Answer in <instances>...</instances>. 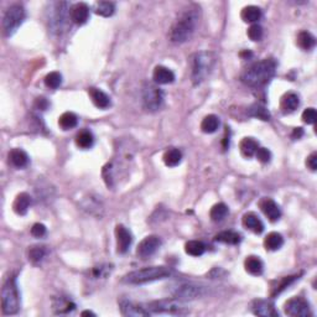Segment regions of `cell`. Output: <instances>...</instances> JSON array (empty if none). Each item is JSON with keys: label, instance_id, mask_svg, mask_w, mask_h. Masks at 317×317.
Instances as JSON below:
<instances>
[{"label": "cell", "instance_id": "cell-35", "mask_svg": "<svg viewBox=\"0 0 317 317\" xmlns=\"http://www.w3.org/2000/svg\"><path fill=\"white\" fill-rule=\"evenodd\" d=\"M76 305L67 297H60L53 302V310L56 314H67L71 312L72 310H74Z\"/></svg>", "mask_w": 317, "mask_h": 317}, {"label": "cell", "instance_id": "cell-13", "mask_svg": "<svg viewBox=\"0 0 317 317\" xmlns=\"http://www.w3.org/2000/svg\"><path fill=\"white\" fill-rule=\"evenodd\" d=\"M115 237L116 250H118V253H127L133 243V235L130 233V230L128 228H125L123 225H118L115 227Z\"/></svg>", "mask_w": 317, "mask_h": 317}, {"label": "cell", "instance_id": "cell-22", "mask_svg": "<svg viewBox=\"0 0 317 317\" xmlns=\"http://www.w3.org/2000/svg\"><path fill=\"white\" fill-rule=\"evenodd\" d=\"M66 3H56L55 6V13H53L52 18H51V25H52L53 30H56L57 32L61 31L64 29L65 20H66V10L62 9V6H65Z\"/></svg>", "mask_w": 317, "mask_h": 317}, {"label": "cell", "instance_id": "cell-4", "mask_svg": "<svg viewBox=\"0 0 317 317\" xmlns=\"http://www.w3.org/2000/svg\"><path fill=\"white\" fill-rule=\"evenodd\" d=\"M216 55L211 51H201L192 56L191 78L193 85H200L211 74L216 66Z\"/></svg>", "mask_w": 317, "mask_h": 317}, {"label": "cell", "instance_id": "cell-10", "mask_svg": "<svg viewBox=\"0 0 317 317\" xmlns=\"http://www.w3.org/2000/svg\"><path fill=\"white\" fill-rule=\"evenodd\" d=\"M160 247H161V239L158 235H148L139 243L136 254L141 259H148L158 251Z\"/></svg>", "mask_w": 317, "mask_h": 317}, {"label": "cell", "instance_id": "cell-41", "mask_svg": "<svg viewBox=\"0 0 317 317\" xmlns=\"http://www.w3.org/2000/svg\"><path fill=\"white\" fill-rule=\"evenodd\" d=\"M62 83V76L60 72H50L47 76L45 77V85L46 87L51 88V90H57Z\"/></svg>", "mask_w": 317, "mask_h": 317}, {"label": "cell", "instance_id": "cell-7", "mask_svg": "<svg viewBox=\"0 0 317 317\" xmlns=\"http://www.w3.org/2000/svg\"><path fill=\"white\" fill-rule=\"evenodd\" d=\"M25 16H26V13H25L24 6L20 5V4H14V5H11L10 8L6 10L5 15H4V34H5L6 36H11V35L18 30V27L24 23Z\"/></svg>", "mask_w": 317, "mask_h": 317}, {"label": "cell", "instance_id": "cell-40", "mask_svg": "<svg viewBox=\"0 0 317 317\" xmlns=\"http://www.w3.org/2000/svg\"><path fill=\"white\" fill-rule=\"evenodd\" d=\"M297 279H299V275H293V276L283 277V279L277 283V285L272 289V296H276L279 295V294H281L286 288H288V286H290L291 284H293L295 280H297Z\"/></svg>", "mask_w": 317, "mask_h": 317}, {"label": "cell", "instance_id": "cell-37", "mask_svg": "<svg viewBox=\"0 0 317 317\" xmlns=\"http://www.w3.org/2000/svg\"><path fill=\"white\" fill-rule=\"evenodd\" d=\"M228 214V207L227 204H214L211 208V212H209V217L213 222H221L223 218H226V216Z\"/></svg>", "mask_w": 317, "mask_h": 317}, {"label": "cell", "instance_id": "cell-29", "mask_svg": "<svg viewBox=\"0 0 317 317\" xmlns=\"http://www.w3.org/2000/svg\"><path fill=\"white\" fill-rule=\"evenodd\" d=\"M241 16L242 19H243V22L256 23L262 18V10H260V8H258V6L255 5H249L246 6V8L242 10Z\"/></svg>", "mask_w": 317, "mask_h": 317}, {"label": "cell", "instance_id": "cell-34", "mask_svg": "<svg viewBox=\"0 0 317 317\" xmlns=\"http://www.w3.org/2000/svg\"><path fill=\"white\" fill-rule=\"evenodd\" d=\"M115 11V4L112 1H98L94 4V13L99 16L109 18Z\"/></svg>", "mask_w": 317, "mask_h": 317}, {"label": "cell", "instance_id": "cell-15", "mask_svg": "<svg viewBox=\"0 0 317 317\" xmlns=\"http://www.w3.org/2000/svg\"><path fill=\"white\" fill-rule=\"evenodd\" d=\"M259 206L262 208L263 213L268 217V220L270 222H276L281 217L280 207L277 206L276 202L274 200H272V198H264V200H262Z\"/></svg>", "mask_w": 317, "mask_h": 317}, {"label": "cell", "instance_id": "cell-8", "mask_svg": "<svg viewBox=\"0 0 317 317\" xmlns=\"http://www.w3.org/2000/svg\"><path fill=\"white\" fill-rule=\"evenodd\" d=\"M143 102L148 111H158L164 103V92L154 83H146L143 88Z\"/></svg>", "mask_w": 317, "mask_h": 317}, {"label": "cell", "instance_id": "cell-26", "mask_svg": "<svg viewBox=\"0 0 317 317\" xmlns=\"http://www.w3.org/2000/svg\"><path fill=\"white\" fill-rule=\"evenodd\" d=\"M284 244V238L280 233L277 232H272L265 237L264 239V246L267 250H277L280 249Z\"/></svg>", "mask_w": 317, "mask_h": 317}, {"label": "cell", "instance_id": "cell-36", "mask_svg": "<svg viewBox=\"0 0 317 317\" xmlns=\"http://www.w3.org/2000/svg\"><path fill=\"white\" fill-rule=\"evenodd\" d=\"M206 250V246L201 241H190L185 244V251L188 255L201 256Z\"/></svg>", "mask_w": 317, "mask_h": 317}, {"label": "cell", "instance_id": "cell-27", "mask_svg": "<svg viewBox=\"0 0 317 317\" xmlns=\"http://www.w3.org/2000/svg\"><path fill=\"white\" fill-rule=\"evenodd\" d=\"M258 148H259V144L256 140H254L253 137H244L239 144L242 155L246 156V158H251V156L255 155Z\"/></svg>", "mask_w": 317, "mask_h": 317}, {"label": "cell", "instance_id": "cell-32", "mask_svg": "<svg viewBox=\"0 0 317 317\" xmlns=\"http://www.w3.org/2000/svg\"><path fill=\"white\" fill-rule=\"evenodd\" d=\"M182 160V153L179 149L171 148L164 154V162L166 166L175 167L180 164Z\"/></svg>", "mask_w": 317, "mask_h": 317}, {"label": "cell", "instance_id": "cell-19", "mask_svg": "<svg viewBox=\"0 0 317 317\" xmlns=\"http://www.w3.org/2000/svg\"><path fill=\"white\" fill-rule=\"evenodd\" d=\"M243 226L247 229L251 230L255 234H260L264 230V223L262 222L259 217L253 212H249L243 216Z\"/></svg>", "mask_w": 317, "mask_h": 317}, {"label": "cell", "instance_id": "cell-31", "mask_svg": "<svg viewBox=\"0 0 317 317\" xmlns=\"http://www.w3.org/2000/svg\"><path fill=\"white\" fill-rule=\"evenodd\" d=\"M77 124H78V118L72 112H66L58 118V125L64 130L73 129L77 127Z\"/></svg>", "mask_w": 317, "mask_h": 317}, {"label": "cell", "instance_id": "cell-3", "mask_svg": "<svg viewBox=\"0 0 317 317\" xmlns=\"http://www.w3.org/2000/svg\"><path fill=\"white\" fill-rule=\"evenodd\" d=\"M174 274V270L167 267H148L128 272L122 279L123 283L132 285H141V284L151 283V281L167 279Z\"/></svg>", "mask_w": 317, "mask_h": 317}, {"label": "cell", "instance_id": "cell-23", "mask_svg": "<svg viewBox=\"0 0 317 317\" xmlns=\"http://www.w3.org/2000/svg\"><path fill=\"white\" fill-rule=\"evenodd\" d=\"M9 161L11 162V165L18 169H23V167L27 166L29 164V156L22 149H13L9 153Z\"/></svg>", "mask_w": 317, "mask_h": 317}, {"label": "cell", "instance_id": "cell-9", "mask_svg": "<svg viewBox=\"0 0 317 317\" xmlns=\"http://www.w3.org/2000/svg\"><path fill=\"white\" fill-rule=\"evenodd\" d=\"M285 314L293 317H307L311 315L310 305L302 297H293L285 302Z\"/></svg>", "mask_w": 317, "mask_h": 317}, {"label": "cell", "instance_id": "cell-12", "mask_svg": "<svg viewBox=\"0 0 317 317\" xmlns=\"http://www.w3.org/2000/svg\"><path fill=\"white\" fill-rule=\"evenodd\" d=\"M119 309L123 316H135V317H146L149 316V311L144 305L135 304L127 299L119 300Z\"/></svg>", "mask_w": 317, "mask_h": 317}, {"label": "cell", "instance_id": "cell-28", "mask_svg": "<svg viewBox=\"0 0 317 317\" xmlns=\"http://www.w3.org/2000/svg\"><path fill=\"white\" fill-rule=\"evenodd\" d=\"M218 127H220V118L214 114L204 116L201 123V130L206 134H212V133L217 132Z\"/></svg>", "mask_w": 317, "mask_h": 317}, {"label": "cell", "instance_id": "cell-25", "mask_svg": "<svg viewBox=\"0 0 317 317\" xmlns=\"http://www.w3.org/2000/svg\"><path fill=\"white\" fill-rule=\"evenodd\" d=\"M214 241L220 242V243L235 246V244L241 243L242 235L237 232H233V230H225V232L218 233V234L214 237Z\"/></svg>", "mask_w": 317, "mask_h": 317}, {"label": "cell", "instance_id": "cell-5", "mask_svg": "<svg viewBox=\"0 0 317 317\" xmlns=\"http://www.w3.org/2000/svg\"><path fill=\"white\" fill-rule=\"evenodd\" d=\"M149 314H165L175 315V316H183L190 314V309L183 304L182 300L179 299H165L158 301H151L144 304Z\"/></svg>", "mask_w": 317, "mask_h": 317}, {"label": "cell", "instance_id": "cell-43", "mask_svg": "<svg viewBox=\"0 0 317 317\" xmlns=\"http://www.w3.org/2000/svg\"><path fill=\"white\" fill-rule=\"evenodd\" d=\"M302 120L306 124H315L317 120V113L315 108H307L305 109L302 113Z\"/></svg>", "mask_w": 317, "mask_h": 317}, {"label": "cell", "instance_id": "cell-1", "mask_svg": "<svg viewBox=\"0 0 317 317\" xmlns=\"http://www.w3.org/2000/svg\"><path fill=\"white\" fill-rule=\"evenodd\" d=\"M200 20V8L195 4L183 9L170 29V40L175 44L186 43L195 32Z\"/></svg>", "mask_w": 317, "mask_h": 317}, {"label": "cell", "instance_id": "cell-49", "mask_svg": "<svg viewBox=\"0 0 317 317\" xmlns=\"http://www.w3.org/2000/svg\"><path fill=\"white\" fill-rule=\"evenodd\" d=\"M81 315H82V316H95L94 312L92 311H83Z\"/></svg>", "mask_w": 317, "mask_h": 317}, {"label": "cell", "instance_id": "cell-14", "mask_svg": "<svg viewBox=\"0 0 317 317\" xmlns=\"http://www.w3.org/2000/svg\"><path fill=\"white\" fill-rule=\"evenodd\" d=\"M251 311L256 316L262 317H277L279 312L275 310L274 305L268 300H254L251 304Z\"/></svg>", "mask_w": 317, "mask_h": 317}, {"label": "cell", "instance_id": "cell-6", "mask_svg": "<svg viewBox=\"0 0 317 317\" xmlns=\"http://www.w3.org/2000/svg\"><path fill=\"white\" fill-rule=\"evenodd\" d=\"M20 307V295L14 276H9L1 289V310L4 315H14Z\"/></svg>", "mask_w": 317, "mask_h": 317}, {"label": "cell", "instance_id": "cell-30", "mask_svg": "<svg viewBox=\"0 0 317 317\" xmlns=\"http://www.w3.org/2000/svg\"><path fill=\"white\" fill-rule=\"evenodd\" d=\"M93 143H94V136H93V134L90 130H82V132H79L77 134L76 144L78 148L86 150V149L92 148Z\"/></svg>", "mask_w": 317, "mask_h": 317}, {"label": "cell", "instance_id": "cell-24", "mask_svg": "<svg viewBox=\"0 0 317 317\" xmlns=\"http://www.w3.org/2000/svg\"><path fill=\"white\" fill-rule=\"evenodd\" d=\"M244 268H246V270L249 274L254 275V276H259L264 272V264H263V262L258 256L254 255L247 258L246 262H244Z\"/></svg>", "mask_w": 317, "mask_h": 317}, {"label": "cell", "instance_id": "cell-38", "mask_svg": "<svg viewBox=\"0 0 317 317\" xmlns=\"http://www.w3.org/2000/svg\"><path fill=\"white\" fill-rule=\"evenodd\" d=\"M248 114L250 116H254V118L262 119V120H270V113L265 107L260 106V104H253L250 108L248 109Z\"/></svg>", "mask_w": 317, "mask_h": 317}, {"label": "cell", "instance_id": "cell-33", "mask_svg": "<svg viewBox=\"0 0 317 317\" xmlns=\"http://www.w3.org/2000/svg\"><path fill=\"white\" fill-rule=\"evenodd\" d=\"M297 45L302 50H311L316 45V37L309 31H301L297 35Z\"/></svg>", "mask_w": 317, "mask_h": 317}, {"label": "cell", "instance_id": "cell-21", "mask_svg": "<svg viewBox=\"0 0 317 317\" xmlns=\"http://www.w3.org/2000/svg\"><path fill=\"white\" fill-rule=\"evenodd\" d=\"M88 93H90V97L91 99H92L93 104H94L97 108L107 109L111 106V98H109L103 91L92 87L88 90Z\"/></svg>", "mask_w": 317, "mask_h": 317}, {"label": "cell", "instance_id": "cell-48", "mask_svg": "<svg viewBox=\"0 0 317 317\" xmlns=\"http://www.w3.org/2000/svg\"><path fill=\"white\" fill-rule=\"evenodd\" d=\"M302 135H304V130H302V128H295L293 134H291V136H293V139H300Z\"/></svg>", "mask_w": 317, "mask_h": 317}, {"label": "cell", "instance_id": "cell-2", "mask_svg": "<svg viewBox=\"0 0 317 317\" xmlns=\"http://www.w3.org/2000/svg\"><path fill=\"white\" fill-rule=\"evenodd\" d=\"M276 72V62L272 58H264L262 61L251 65L242 76V81L253 88L264 87Z\"/></svg>", "mask_w": 317, "mask_h": 317}, {"label": "cell", "instance_id": "cell-17", "mask_svg": "<svg viewBox=\"0 0 317 317\" xmlns=\"http://www.w3.org/2000/svg\"><path fill=\"white\" fill-rule=\"evenodd\" d=\"M153 79L156 85H169L175 81V73L164 66H156L154 69Z\"/></svg>", "mask_w": 317, "mask_h": 317}, {"label": "cell", "instance_id": "cell-46", "mask_svg": "<svg viewBox=\"0 0 317 317\" xmlns=\"http://www.w3.org/2000/svg\"><path fill=\"white\" fill-rule=\"evenodd\" d=\"M306 165L311 171H316L317 170V153H312L311 155L307 158Z\"/></svg>", "mask_w": 317, "mask_h": 317}, {"label": "cell", "instance_id": "cell-44", "mask_svg": "<svg viewBox=\"0 0 317 317\" xmlns=\"http://www.w3.org/2000/svg\"><path fill=\"white\" fill-rule=\"evenodd\" d=\"M255 156L263 164H268V162L272 160V153H270V150H268L267 148H258Z\"/></svg>", "mask_w": 317, "mask_h": 317}, {"label": "cell", "instance_id": "cell-20", "mask_svg": "<svg viewBox=\"0 0 317 317\" xmlns=\"http://www.w3.org/2000/svg\"><path fill=\"white\" fill-rule=\"evenodd\" d=\"M30 204H31V197H30L29 193L22 192L19 193L15 197V200H14L13 209L19 216H24L29 211Z\"/></svg>", "mask_w": 317, "mask_h": 317}, {"label": "cell", "instance_id": "cell-47", "mask_svg": "<svg viewBox=\"0 0 317 317\" xmlns=\"http://www.w3.org/2000/svg\"><path fill=\"white\" fill-rule=\"evenodd\" d=\"M47 107H48V102L46 98L44 97L36 98V101H35V108L40 109V111H45V109H47Z\"/></svg>", "mask_w": 317, "mask_h": 317}, {"label": "cell", "instance_id": "cell-11", "mask_svg": "<svg viewBox=\"0 0 317 317\" xmlns=\"http://www.w3.org/2000/svg\"><path fill=\"white\" fill-rule=\"evenodd\" d=\"M172 294L179 300H193L204 296V289L195 284H181L174 289Z\"/></svg>", "mask_w": 317, "mask_h": 317}, {"label": "cell", "instance_id": "cell-16", "mask_svg": "<svg viewBox=\"0 0 317 317\" xmlns=\"http://www.w3.org/2000/svg\"><path fill=\"white\" fill-rule=\"evenodd\" d=\"M71 20L77 25H83L90 18V6L86 3H77L69 10Z\"/></svg>", "mask_w": 317, "mask_h": 317}, {"label": "cell", "instance_id": "cell-42", "mask_svg": "<svg viewBox=\"0 0 317 317\" xmlns=\"http://www.w3.org/2000/svg\"><path fill=\"white\" fill-rule=\"evenodd\" d=\"M263 34H264V31H263V27L259 24H253L248 29V37L251 41H260Z\"/></svg>", "mask_w": 317, "mask_h": 317}, {"label": "cell", "instance_id": "cell-39", "mask_svg": "<svg viewBox=\"0 0 317 317\" xmlns=\"http://www.w3.org/2000/svg\"><path fill=\"white\" fill-rule=\"evenodd\" d=\"M47 254V249L44 246H32L29 249V259L32 263H40Z\"/></svg>", "mask_w": 317, "mask_h": 317}, {"label": "cell", "instance_id": "cell-45", "mask_svg": "<svg viewBox=\"0 0 317 317\" xmlns=\"http://www.w3.org/2000/svg\"><path fill=\"white\" fill-rule=\"evenodd\" d=\"M31 234L36 238H43L46 234V227L43 223H35L31 228Z\"/></svg>", "mask_w": 317, "mask_h": 317}, {"label": "cell", "instance_id": "cell-18", "mask_svg": "<svg viewBox=\"0 0 317 317\" xmlns=\"http://www.w3.org/2000/svg\"><path fill=\"white\" fill-rule=\"evenodd\" d=\"M300 104L299 95L294 92H288L281 97L280 101V109L283 111V113H293L297 109Z\"/></svg>", "mask_w": 317, "mask_h": 317}]
</instances>
